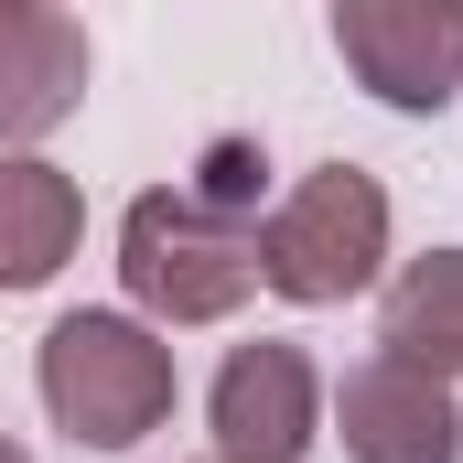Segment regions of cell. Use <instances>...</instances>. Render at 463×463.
<instances>
[{"label":"cell","mask_w":463,"mask_h":463,"mask_svg":"<svg viewBox=\"0 0 463 463\" xmlns=\"http://www.w3.org/2000/svg\"><path fill=\"white\" fill-rule=\"evenodd\" d=\"M43 410H54V431H76L87 453H129V442H151L162 420H173V399H184V377H173V345L140 324V313H65L54 335H43Z\"/></svg>","instance_id":"cell-1"},{"label":"cell","mask_w":463,"mask_h":463,"mask_svg":"<svg viewBox=\"0 0 463 463\" xmlns=\"http://www.w3.org/2000/svg\"><path fill=\"white\" fill-rule=\"evenodd\" d=\"M118 291L151 324H227L237 302L259 291V227L194 205L184 184H151L118 216Z\"/></svg>","instance_id":"cell-2"},{"label":"cell","mask_w":463,"mask_h":463,"mask_svg":"<svg viewBox=\"0 0 463 463\" xmlns=\"http://www.w3.org/2000/svg\"><path fill=\"white\" fill-rule=\"evenodd\" d=\"M388 259V184L355 162H313L259 227V280L280 302H355Z\"/></svg>","instance_id":"cell-3"},{"label":"cell","mask_w":463,"mask_h":463,"mask_svg":"<svg viewBox=\"0 0 463 463\" xmlns=\"http://www.w3.org/2000/svg\"><path fill=\"white\" fill-rule=\"evenodd\" d=\"M335 54L399 118H431L463 98V11L453 0H335Z\"/></svg>","instance_id":"cell-4"},{"label":"cell","mask_w":463,"mask_h":463,"mask_svg":"<svg viewBox=\"0 0 463 463\" xmlns=\"http://www.w3.org/2000/svg\"><path fill=\"white\" fill-rule=\"evenodd\" d=\"M205 431H216V463H302L324 442V377H313V355L280 345V335L237 345L216 366V388H205Z\"/></svg>","instance_id":"cell-5"},{"label":"cell","mask_w":463,"mask_h":463,"mask_svg":"<svg viewBox=\"0 0 463 463\" xmlns=\"http://www.w3.org/2000/svg\"><path fill=\"white\" fill-rule=\"evenodd\" d=\"M98 43L54 0H0V140H43L87 109Z\"/></svg>","instance_id":"cell-6"},{"label":"cell","mask_w":463,"mask_h":463,"mask_svg":"<svg viewBox=\"0 0 463 463\" xmlns=\"http://www.w3.org/2000/svg\"><path fill=\"white\" fill-rule=\"evenodd\" d=\"M335 431H345V463H463L453 388L399 366V355H366L335 388Z\"/></svg>","instance_id":"cell-7"},{"label":"cell","mask_w":463,"mask_h":463,"mask_svg":"<svg viewBox=\"0 0 463 463\" xmlns=\"http://www.w3.org/2000/svg\"><path fill=\"white\" fill-rule=\"evenodd\" d=\"M76 227H87L76 173L11 151V162H0V291H43V280L76 259Z\"/></svg>","instance_id":"cell-8"},{"label":"cell","mask_w":463,"mask_h":463,"mask_svg":"<svg viewBox=\"0 0 463 463\" xmlns=\"http://www.w3.org/2000/svg\"><path fill=\"white\" fill-rule=\"evenodd\" d=\"M377 355L420 366V377H463V248H431L388 280V313H377Z\"/></svg>","instance_id":"cell-9"},{"label":"cell","mask_w":463,"mask_h":463,"mask_svg":"<svg viewBox=\"0 0 463 463\" xmlns=\"http://www.w3.org/2000/svg\"><path fill=\"white\" fill-rule=\"evenodd\" d=\"M259 173H269V162H259V140H216V151H205V173H194L184 194H194V205H216V216H237V227H248V205H259Z\"/></svg>","instance_id":"cell-10"},{"label":"cell","mask_w":463,"mask_h":463,"mask_svg":"<svg viewBox=\"0 0 463 463\" xmlns=\"http://www.w3.org/2000/svg\"><path fill=\"white\" fill-rule=\"evenodd\" d=\"M0 463H33V453H22V442H11V431H0Z\"/></svg>","instance_id":"cell-11"}]
</instances>
